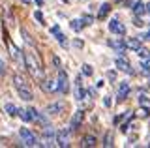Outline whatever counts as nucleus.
Masks as SVG:
<instances>
[{
  "label": "nucleus",
  "mask_w": 150,
  "mask_h": 148,
  "mask_svg": "<svg viewBox=\"0 0 150 148\" xmlns=\"http://www.w3.org/2000/svg\"><path fill=\"white\" fill-rule=\"evenodd\" d=\"M25 68L30 69V73L38 79H43V69H41V62H40V56L36 53H28L25 51Z\"/></svg>",
  "instance_id": "1"
},
{
  "label": "nucleus",
  "mask_w": 150,
  "mask_h": 148,
  "mask_svg": "<svg viewBox=\"0 0 150 148\" xmlns=\"http://www.w3.org/2000/svg\"><path fill=\"white\" fill-rule=\"evenodd\" d=\"M19 137H21L23 146H41V141L28 128H21V129H19Z\"/></svg>",
  "instance_id": "2"
},
{
  "label": "nucleus",
  "mask_w": 150,
  "mask_h": 148,
  "mask_svg": "<svg viewBox=\"0 0 150 148\" xmlns=\"http://www.w3.org/2000/svg\"><path fill=\"white\" fill-rule=\"evenodd\" d=\"M4 41L8 43V49H9V54H11V58L15 60V62H19V64H25V51H19L15 45L11 43V39H9V36H8L6 30H4Z\"/></svg>",
  "instance_id": "3"
},
{
  "label": "nucleus",
  "mask_w": 150,
  "mask_h": 148,
  "mask_svg": "<svg viewBox=\"0 0 150 148\" xmlns=\"http://www.w3.org/2000/svg\"><path fill=\"white\" fill-rule=\"evenodd\" d=\"M40 141H41V146H53V144H56V131L53 128L45 126L43 133H41V137H40Z\"/></svg>",
  "instance_id": "4"
},
{
  "label": "nucleus",
  "mask_w": 150,
  "mask_h": 148,
  "mask_svg": "<svg viewBox=\"0 0 150 148\" xmlns=\"http://www.w3.org/2000/svg\"><path fill=\"white\" fill-rule=\"evenodd\" d=\"M109 30L112 32V34L124 36V34H126V25H124V23H120L118 19H111V23H109Z\"/></svg>",
  "instance_id": "5"
},
{
  "label": "nucleus",
  "mask_w": 150,
  "mask_h": 148,
  "mask_svg": "<svg viewBox=\"0 0 150 148\" xmlns=\"http://www.w3.org/2000/svg\"><path fill=\"white\" fill-rule=\"evenodd\" d=\"M58 92L60 94H66L68 92V73L64 71V69H60L58 71Z\"/></svg>",
  "instance_id": "6"
},
{
  "label": "nucleus",
  "mask_w": 150,
  "mask_h": 148,
  "mask_svg": "<svg viewBox=\"0 0 150 148\" xmlns=\"http://www.w3.org/2000/svg\"><path fill=\"white\" fill-rule=\"evenodd\" d=\"M83 118H84V111H81V109L75 111L73 116H71V122H69V128H71L73 131H75V129H79V126H81V122H83Z\"/></svg>",
  "instance_id": "7"
},
{
  "label": "nucleus",
  "mask_w": 150,
  "mask_h": 148,
  "mask_svg": "<svg viewBox=\"0 0 150 148\" xmlns=\"http://www.w3.org/2000/svg\"><path fill=\"white\" fill-rule=\"evenodd\" d=\"M64 109H66V103H64V101H56V103H51L49 107L45 109V113L47 114H60Z\"/></svg>",
  "instance_id": "8"
},
{
  "label": "nucleus",
  "mask_w": 150,
  "mask_h": 148,
  "mask_svg": "<svg viewBox=\"0 0 150 148\" xmlns=\"http://www.w3.org/2000/svg\"><path fill=\"white\" fill-rule=\"evenodd\" d=\"M30 113H32V120H36V122H38V124H41L43 128H45V126H49V120L45 118V114H47V113H45V114H41V113H38L36 109H32V107H30Z\"/></svg>",
  "instance_id": "9"
},
{
  "label": "nucleus",
  "mask_w": 150,
  "mask_h": 148,
  "mask_svg": "<svg viewBox=\"0 0 150 148\" xmlns=\"http://www.w3.org/2000/svg\"><path fill=\"white\" fill-rule=\"evenodd\" d=\"M115 64H116V68L120 69V71H126V73H133L131 71V66H129V62L126 58H122V56H118L115 60Z\"/></svg>",
  "instance_id": "10"
},
{
  "label": "nucleus",
  "mask_w": 150,
  "mask_h": 148,
  "mask_svg": "<svg viewBox=\"0 0 150 148\" xmlns=\"http://www.w3.org/2000/svg\"><path fill=\"white\" fill-rule=\"evenodd\" d=\"M84 90H83V81H81V75L77 77V81H75V99L77 101H81V99H84Z\"/></svg>",
  "instance_id": "11"
},
{
  "label": "nucleus",
  "mask_w": 150,
  "mask_h": 148,
  "mask_svg": "<svg viewBox=\"0 0 150 148\" xmlns=\"http://www.w3.org/2000/svg\"><path fill=\"white\" fill-rule=\"evenodd\" d=\"M56 146H60V148L69 146V142H68V133H66V131H56Z\"/></svg>",
  "instance_id": "12"
},
{
  "label": "nucleus",
  "mask_w": 150,
  "mask_h": 148,
  "mask_svg": "<svg viewBox=\"0 0 150 148\" xmlns=\"http://www.w3.org/2000/svg\"><path fill=\"white\" fill-rule=\"evenodd\" d=\"M17 92H19V98H21V99H25V101H30L32 98H34V96H32V90L28 88L26 85H25V86H19Z\"/></svg>",
  "instance_id": "13"
},
{
  "label": "nucleus",
  "mask_w": 150,
  "mask_h": 148,
  "mask_svg": "<svg viewBox=\"0 0 150 148\" xmlns=\"http://www.w3.org/2000/svg\"><path fill=\"white\" fill-rule=\"evenodd\" d=\"M128 94H129V85H128V82H120V88H118L116 98H118L120 101H124L126 98H128Z\"/></svg>",
  "instance_id": "14"
},
{
  "label": "nucleus",
  "mask_w": 150,
  "mask_h": 148,
  "mask_svg": "<svg viewBox=\"0 0 150 148\" xmlns=\"http://www.w3.org/2000/svg\"><path fill=\"white\" fill-rule=\"evenodd\" d=\"M96 144H98V139L94 135H86V137H83V141H81L83 148H94Z\"/></svg>",
  "instance_id": "15"
},
{
  "label": "nucleus",
  "mask_w": 150,
  "mask_h": 148,
  "mask_svg": "<svg viewBox=\"0 0 150 148\" xmlns=\"http://www.w3.org/2000/svg\"><path fill=\"white\" fill-rule=\"evenodd\" d=\"M126 49H131V51H137L141 49V39L139 38H129V39H126Z\"/></svg>",
  "instance_id": "16"
},
{
  "label": "nucleus",
  "mask_w": 150,
  "mask_h": 148,
  "mask_svg": "<svg viewBox=\"0 0 150 148\" xmlns=\"http://www.w3.org/2000/svg\"><path fill=\"white\" fill-rule=\"evenodd\" d=\"M41 88L45 92H56L58 90V81H43L41 82Z\"/></svg>",
  "instance_id": "17"
},
{
  "label": "nucleus",
  "mask_w": 150,
  "mask_h": 148,
  "mask_svg": "<svg viewBox=\"0 0 150 148\" xmlns=\"http://www.w3.org/2000/svg\"><path fill=\"white\" fill-rule=\"evenodd\" d=\"M69 26H71V30L79 32V30H83L84 26H86V19H84V17H83V19H73V21H71V25H69Z\"/></svg>",
  "instance_id": "18"
},
{
  "label": "nucleus",
  "mask_w": 150,
  "mask_h": 148,
  "mask_svg": "<svg viewBox=\"0 0 150 148\" xmlns=\"http://www.w3.org/2000/svg\"><path fill=\"white\" fill-rule=\"evenodd\" d=\"M109 45L116 51H124L126 49V39H109Z\"/></svg>",
  "instance_id": "19"
},
{
  "label": "nucleus",
  "mask_w": 150,
  "mask_h": 148,
  "mask_svg": "<svg viewBox=\"0 0 150 148\" xmlns=\"http://www.w3.org/2000/svg\"><path fill=\"white\" fill-rule=\"evenodd\" d=\"M109 11H111V4H101L100 11H98V19H100V21H103L107 15H109Z\"/></svg>",
  "instance_id": "20"
},
{
  "label": "nucleus",
  "mask_w": 150,
  "mask_h": 148,
  "mask_svg": "<svg viewBox=\"0 0 150 148\" xmlns=\"http://www.w3.org/2000/svg\"><path fill=\"white\" fill-rule=\"evenodd\" d=\"M133 13L135 15H143V13H146V4H143V2H135L133 4Z\"/></svg>",
  "instance_id": "21"
},
{
  "label": "nucleus",
  "mask_w": 150,
  "mask_h": 148,
  "mask_svg": "<svg viewBox=\"0 0 150 148\" xmlns=\"http://www.w3.org/2000/svg\"><path fill=\"white\" fill-rule=\"evenodd\" d=\"M137 101H139V107H144V109H148V111H150V98H148V96L139 94Z\"/></svg>",
  "instance_id": "22"
},
{
  "label": "nucleus",
  "mask_w": 150,
  "mask_h": 148,
  "mask_svg": "<svg viewBox=\"0 0 150 148\" xmlns=\"http://www.w3.org/2000/svg\"><path fill=\"white\" fill-rule=\"evenodd\" d=\"M51 34H54V36H56V39L60 41V45H62V47H66V41H64V36L60 34V28H58V26H53V28H51Z\"/></svg>",
  "instance_id": "23"
},
{
  "label": "nucleus",
  "mask_w": 150,
  "mask_h": 148,
  "mask_svg": "<svg viewBox=\"0 0 150 148\" xmlns=\"http://www.w3.org/2000/svg\"><path fill=\"white\" fill-rule=\"evenodd\" d=\"M4 111H6L9 116H15V114H19V109L13 103H6V105H4Z\"/></svg>",
  "instance_id": "24"
},
{
  "label": "nucleus",
  "mask_w": 150,
  "mask_h": 148,
  "mask_svg": "<svg viewBox=\"0 0 150 148\" xmlns=\"http://www.w3.org/2000/svg\"><path fill=\"white\" fill-rule=\"evenodd\" d=\"M19 116H21V120H25V122H30V120H32L30 109H21V111H19Z\"/></svg>",
  "instance_id": "25"
},
{
  "label": "nucleus",
  "mask_w": 150,
  "mask_h": 148,
  "mask_svg": "<svg viewBox=\"0 0 150 148\" xmlns=\"http://www.w3.org/2000/svg\"><path fill=\"white\" fill-rule=\"evenodd\" d=\"M21 36H23V39H25V43L26 45H30V47H34V43H32V38H30V34L25 30V28H21Z\"/></svg>",
  "instance_id": "26"
},
{
  "label": "nucleus",
  "mask_w": 150,
  "mask_h": 148,
  "mask_svg": "<svg viewBox=\"0 0 150 148\" xmlns=\"http://www.w3.org/2000/svg\"><path fill=\"white\" fill-rule=\"evenodd\" d=\"M13 82H15V86H17V88H19V86H25V85H26V81L23 79L21 75H13Z\"/></svg>",
  "instance_id": "27"
},
{
  "label": "nucleus",
  "mask_w": 150,
  "mask_h": 148,
  "mask_svg": "<svg viewBox=\"0 0 150 148\" xmlns=\"http://www.w3.org/2000/svg\"><path fill=\"white\" fill-rule=\"evenodd\" d=\"M137 54H139V56L143 58V60H144V58H150V51H148V49H144V47H141V49L137 51Z\"/></svg>",
  "instance_id": "28"
},
{
  "label": "nucleus",
  "mask_w": 150,
  "mask_h": 148,
  "mask_svg": "<svg viewBox=\"0 0 150 148\" xmlns=\"http://www.w3.org/2000/svg\"><path fill=\"white\" fill-rule=\"evenodd\" d=\"M103 146H112V133H105V139H103Z\"/></svg>",
  "instance_id": "29"
},
{
  "label": "nucleus",
  "mask_w": 150,
  "mask_h": 148,
  "mask_svg": "<svg viewBox=\"0 0 150 148\" xmlns=\"http://www.w3.org/2000/svg\"><path fill=\"white\" fill-rule=\"evenodd\" d=\"M141 68H143V73H148L150 71V58H144L143 64H141Z\"/></svg>",
  "instance_id": "30"
},
{
  "label": "nucleus",
  "mask_w": 150,
  "mask_h": 148,
  "mask_svg": "<svg viewBox=\"0 0 150 148\" xmlns=\"http://www.w3.org/2000/svg\"><path fill=\"white\" fill-rule=\"evenodd\" d=\"M83 73H84V75H92V68L88 66V64H84V66H83Z\"/></svg>",
  "instance_id": "31"
},
{
  "label": "nucleus",
  "mask_w": 150,
  "mask_h": 148,
  "mask_svg": "<svg viewBox=\"0 0 150 148\" xmlns=\"http://www.w3.org/2000/svg\"><path fill=\"white\" fill-rule=\"evenodd\" d=\"M73 45H75L77 49H83V41H79V39H75V41H73Z\"/></svg>",
  "instance_id": "32"
},
{
  "label": "nucleus",
  "mask_w": 150,
  "mask_h": 148,
  "mask_svg": "<svg viewBox=\"0 0 150 148\" xmlns=\"http://www.w3.org/2000/svg\"><path fill=\"white\" fill-rule=\"evenodd\" d=\"M36 19L40 23H43V15H41V11H36Z\"/></svg>",
  "instance_id": "33"
},
{
  "label": "nucleus",
  "mask_w": 150,
  "mask_h": 148,
  "mask_svg": "<svg viewBox=\"0 0 150 148\" xmlns=\"http://www.w3.org/2000/svg\"><path fill=\"white\" fill-rule=\"evenodd\" d=\"M107 77H109L111 81H115V79H116V73H115V71H109V73H107Z\"/></svg>",
  "instance_id": "34"
},
{
  "label": "nucleus",
  "mask_w": 150,
  "mask_h": 148,
  "mask_svg": "<svg viewBox=\"0 0 150 148\" xmlns=\"http://www.w3.org/2000/svg\"><path fill=\"white\" fill-rule=\"evenodd\" d=\"M103 105H105V107H111V99L105 98V99H103Z\"/></svg>",
  "instance_id": "35"
},
{
  "label": "nucleus",
  "mask_w": 150,
  "mask_h": 148,
  "mask_svg": "<svg viewBox=\"0 0 150 148\" xmlns=\"http://www.w3.org/2000/svg\"><path fill=\"white\" fill-rule=\"evenodd\" d=\"M135 26H143V21H141V19H135Z\"/></svg>",
  "instance_id": "36"
},
{
  "label": "nucleus",
  "mask_w": 150,
  "mask_h": 148,
  "mask_svg": "<svg viewBox=\"0 0 150 148\" xmlns=\"http://www.w3.org/2000/svg\"><path fill=\"white\" fill-rule=\"evenodd\" d=\"M0 73H4V64H2V60H0Z\"/></svg>",
  "instance_id": "37"
},
{
  "label": "nucleus",
  "mask_w": 150,
  "mask_h": 148,
  "mask_svg": "<svg viewBox=\"0 0 150 148\" xmlns=\"http://www.w3.org/2000/svg\"><path fill=\"white\" fill-rule=\"evenodd\" d=\"M143 39H150V32H148V34H144V36H143Z\"/></svg>",
  "instance_id": "38"
},
{
  "label": "nucleus",
  "mask_w": 150,
  "mask_h": 148,
  "mask_svg": "<svg viewBox=\"0 0 150 148\" xmlns=\"http://www.w3.org/2000/svg\"><path fill=\"white\" fill-rule=\"evenodd\" d=\"M21 2H23V4H30L32 0H21Z\"/></svg>",
  "instance_id": "39"
},
{
  "label": "nucleus",
  "mask_w": 150,
  "mask_h": 148,
  "mask_svg": "<svg viewBox=\"0 0 150 148\" xmlns=\"http://www.w3.org/2000/svg\"><path fill=\"white\" fill-rule=\"evenodd\" d=\"M146 13H150V2L146 4Z\"/></svg>",
  "instance_id": "40"
},
{
  "label": "nucleus",
  "mask_w": 150,
  "mask_h": 148,
  "mask_svg": "<svg viewBox=\"0 0 150 148\" xmlns=\"http://www.w3.org/2000/svg\"><path fill=\"white\" fill-rule=\"evenodd\" d=\"M36 2H38V4H41V2H43V0H36Z\"/></svg>",
  "instance_id": "41"
},
{
  "label": "nucleus",
  "mask_w": 150,
  "mask_h": 148,
  "mask_svg": "<svg viewBox=\"0 0 150 148\" xmlns=\"http://www.w3.org/2000/svg\"><path fill=\"white\" fill-rule=\"evenodd\" d=\"M148 146H150V142H148Z\"/></svg>",
  "instance_id": "42"
}]
</instances>
